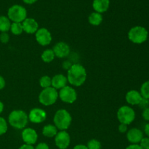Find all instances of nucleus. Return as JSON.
Instances as JSON below:
<instances>
[{
  "mask_svg": "<svg viewBox=\"0 0 149 149\" xmlns=\"http://www.w3.org/2000/svg\"><path fill=\"white\" fill-rule=\"evenodd\" d=\"M67 82H68V79L63 74H57L52 79V86L53 88L56 90L62 89L67 86Z\"/></svg>",
  "mask_w": 149,
  "mask_h": 149,
  "instance_id": "nucleus-17",
  "label": "nucleus"
},
{
  "mask_svg": "<svg viewBox=\"0 0 149 149\" xmlns=\"http://www.w3.org/2000/svg\"><path fill=\"white\" fill-rule=\"evenodd\" d=\"M110 4L109 0H94L93 7L96 13H102L107 11Z\"/></svg>",
  "mask_w": 149,
  "mask_h": 149,
  "instance_id": "nucleus-18",
  "label": "nucleus"
},
{
  "mask_svg": "<svg viewBox=\"0 0 149 149\" xmlns=\"http://www.w3.org/2000/svg\"><path fill=\"white\" fill-rule=\"evenodd\" d=\"M127 138L132 144H138L143 138V133L138 128H132L127 133Z\"/></svg>",
  "mask_w": 149,
  "mask_h": 149,
  "instance_id": "nucleus-14",
  "label": "nucleus"
},
{
  "mask_svg": "<svg viewBox=\"0 0 149 149\" xmlns=\"http://www.w3.org/2000/svg\"><path fill=\"white\" fill-rule=\"evenodd\" d=\"M142 116L143 118L146 121H149V107L143 109V111L142 113Z\"/></svg>",
  "mask_w": 149,
  "mask_h": 149,
  "instance_id": "nucleus-31",
  "label": "nucleus"
},
{
  "mask_svg": "<svg viewBox=\"0 0 149 149\" xmlns=\"http://www.w3.org/2000/svg\"><path fill=\"white\" fill-rule=\"evenodd\" d=\"M59 97L63 102L67 103H73L77 98V94L76 90L73 87L65 86L61 89L59 92Z\"/></svg>",
  "mask_w": 149,
  "mask_h": 149,
  "instance_id": "nucleus-8",
  "label": "nucleus"
},
{
  "mask_svg": "<svg viewBox=\"0 0 149 149\" xmlns=\"http://www.w3.org/2000/svg\"><path fill=\"white\" fill-rule=\"evenodd\" d=\"M141 94L143 97L149 100V80L142 84L141 87Z\"/></svg>",
  "mask_w": 149,
  "mask_h": 149,
  "instance_id": "nucleus-25",
  "label": "nucleus"
},
{
  "mask_svg": "<svg viewBox=\"0 0 149 149\" xmlns=\"http://www.w3.org/2000/svg\"><path fill=\"white\" fill-rule=\"evenodd\" d=\"M5 84H6L5 80H4V79L0 75V90H2L3 88H4Z\"/></svg>",
  "mask_w": 149,
  "mask_h": 149,
  "instance_id": "nucleus-36",
  "label": "nucleus"
},
{
  "mask_svg": "<svg viewBox=\"0 0 149 149\" xmlns=\"http://www.w3.org/2000/svg\"><path fill=\"white\" fill-rule=\"evenodd\" d=\"M67 75L68 82L75 87L82 85L87 79L86 69L80 64H73L68 71Z\"/></svg>",
  "mask_w": 149,
  "mask_h": 149,
  "instance_id": "nucleus-1",
  "label": "nucleus"
},
{
  "mask_svg": "<svg viewBox=\"0 0 149 149\" xmlns=\"http://www.w3.org/2000/svg\"><path fill=\"white\" fill-rule=\"evenodd\" d=\"M138 106H139V107L141 108V109H146V108H148L149 107V100L148 99L143 97L142 100H141L140 103L138 104Z\"/></svg>",
  "mask_w": 149,
  "mask_h": 149,
  "instance_id": "nucleus-28",
  "label": "nucleus"
},
{
  "mask_svg": "<svg viewBox=\"0 0 149 149\" xmlns=\"http://www.w3.org/2000/svg\"><path fill=\"white\" fill-rule=\"evenodd\" d=\"M23 1H24L25 3H26V4H33L34 2H36L37 0H23Z\"/></svg>",
  "mask_w": 149,
  "mask_h": 149,
  "instance_id": "nucleus-40",
  "label": "nucleus"
},
{
  "mask_svg": "<svg viewBox=\"0 0 149 149\" xmlns=\"http://www.w3.org/2000/svg\"><path fill=\"white\" fill-rule=\"evenodd\" d=\"M57 133H58V130H57V127L55 125H46V126L44 127L43 130H42V134L45 137H47V138L55 137L57 135Z\"/></svg>",
  "mask_w": 149,
  "mask_h": 149,
  "instance_id": "nucleus-19",
  "label": "nucleus"
},
{
  "mask_svg": "<svg viewBox=\"0 0 149 149\" xmlns=\"http://www.w3.org/2000/svg\"><path fill=\"white\" fill-rule=\"evenodd\" d=\"M8 18L13 23H21L26 19L27 12L22 6L15 4L12 6L8 10Z\"/></svg>",
  "mask_w": 149,
  "mask_h": 149,
  "instance_id": "nucleus-6",
  "label": "nucleus"
},
{
  "mask_svg": "<svg viewBox=\"0 0 149 149\" xmlns=\"http://www.w3.org/2000/svg\"><path fill=\"white\" fill-rule=\"evenodd\" d=\"M126 149H143L142 147L141 146L138 144H132V145H130L129 146H127Z\"/></svg>",
  "mask_w": 149,
  "mask_h": 149,
  "instance_id": "nucleus-35",
  "label": "nucleus"
},
{
  "mask_svg": "<svg viewBox=\"0 0 149 149\" xmlns=\"http://www.w3.org/2000/svg\"><path fill=\"white\" fill-rule=\"evenodd\" d=\"M62 65H63V68L64 69L68 70H68L71 68V67L72 66V64H71V63L70 62V61H64Z\"/></svg>",
  "mask_w": 149,
  "mask_h": 149,
  "instance_id": "nucleus-34",
  "label": "nucleus"
},
{
  "mask_svg": "<svg viewBox=\"0 0 149 149\" xmlns=\"http://www.w3.org/2000/svg\"><path fill=\"white\" fill-rule=\"evenodd\" d=\"M142 98L143 97L141 93H139L137 90H130L126 95L127 102L129 104L132 105V106L139 104Z\"/></svg>",
  "mask_w": 149,
  "mask_h": 149,
  "instance_id": "nucleus-16",
  "label": "nucleus"
},
{
  "mask_svg": "<svg viewBox=\"0 0 149 149\" xmlns=\"http://www.w3.org/2000/svg\"><path fill=\"white\" fill-rule=\"evenodd\" d=\"M58 93L56 89L52 87H47L42 90L39 96V100L42 105L45 106L53 105L57 101Z\"/></svg>",
  "mask_w": 149,
  "mask_h": 149,
  "instance_id": "nucleus-5",
  "label": "nucleus"
},
{
  "mask_svg": "<svg viewBox=\"0 0 149 149\" xmlns=\"http://www.w3.org/2000/svg\"><path fill=\"white\" fill-rule=\"evenodd\" d=\"M23 29L27 33H33L37 31L39 29L38 23L33 18H26L22 23Z\"/></svg>",
  "mask_w": 149,
  "mask_h": 149,
  "instance_id": "nucleus-15",
  "label": "nucleus"
},
{
  "mask_svg": "<svg viewBox=\"0 0 149 149\" xmlns=\"http://www.w3.org/2000/svg\"><path fill=\"white\" fill-rule=\"evenodd\" d=\"M71 138L66 131L61 130L55 136V143L56 146L60 149H66L69 146Z\"/></svg>",
  "mask_w": 149,
  "mask_h": 149,
  "instance_id": "nucleus-9",
  "label": "nucleus"
},
{
  "mask_svg": "<svg viewBox=\"0 0 149 149\" xmlns=\"http://www.w3.org/2000/svg\"><path fill=\"white\" fill-rule=\"evenodd\" d=\"M3 109H4V104L0 101V114H1V112L3 111Z\"/></svg>",
  "mask_w": 149,
  "mask_h": 149,
  "instance_id": "nucleus-41",
  "label": "nucleus"
},
{
  "mask_svg": "<svg viewBox=\"0 0 149 149\" xmlns=\"http://www.w3.org/2000/svg\"><path fill=\"white\" fill-rule=\"evenodd\" d=\"M148 32L146 29L143 26H135L130 30L128 38L135 44H142L148 39Z\"/></svg>",
  "mask_w": 149,
  "mask_h": 149,
  "instance_id": "nucleus-4",
  "label": "nucleus"
},
{
  "mask_svg": "<svg viewBox=\"0 0 149 149\" xmlns=\"http://www.w3.org/2000/svg\"><path fill=\"white\" fill-rule=\"evenodd\" d=\"M7 131V124L4 118L0 116V135H4Z\"/></svg>",
  "mask_w": 149,
  "mask_h": 149,
  "instance_id": "nucleus-27",
  "label": "nucleus"
},
{
  "mask_svg": "<svg viewBox=\"0 0 149 149\" xmlns=\"http://www.w3.org/2000/svg\"><path fill=\"white\" fill-rule=\"evenodd\" d=\"M9 39H10V36L7 32H2L0 34V41L2 43H7L9 42Z\"/></svg>",
  "mask_w": 149,
  "mask_h": 149,
  "instance_id": "nucleus-30",
  "label": "nucleus"
},
{
  "mask_svg": "<svg viewBox=\"0 0 149 149\" xmlns=\"http://www.w3.org/2000/svg\"><path fill=\"white\" fill-rule=\"evenodd\" d=\"M39 84L42 88H47L52 85V79L48 76H44L39 80Z\"/></svg>",
  "mask_w": 149,
  "mask_h": 149,
  "instance_id": "nucleus-24",
  "label": "nucleus"
},
{
  "mask_svg": "<svg viewBox=\"0 0 149 149\" xmlns=\"http://www.w3.org/2000/svg\"><path fill=\"white\" fill-rule=\"evenodd\" d=\"M87 147L88 149H101V143L97 140L92 139L87 143Z\"/></svg>",
  "mask_w": 149,
  "mask_h": 149,
  "instance_id": "nucleus-26",
  "label": "nucleus"
},
{
  "mask_svg": "<svg viewBox=\"0 0 149 149\" xmlns=\"http://www.w3.org/2000/svg\"><path fill=\"white\" fill-rule=\"evenodd\" d=\"M47 118V113L43 109L35 108L31 110L29 115V119L35 124H39L45 122Z\"/></svg>",
  "mask_w": 149,
  "mask_h": 149,
  "instance_id": "nucleus-11",
  "label": "nucleus"
},
{
  "mask_svg": "<svg viewBox=\"0 0 149 149\" xmlns=\"http://www.w3.org/2000/svg\"><path fill=\"white\" fill-rule=\"evenodd\" d=\"M74 149H88L87 148V146L82 145V144H79V145H77L75 147H74Z\"/></svg>",
  "mask_w": 149,
  "mask_h": 149,
  "instance_id": "nucleus-38",
  "label": "nucleus"
},
{
  "mask_svg": "<svg viewBox=\"0 0 149 149\" xmlns=\"http://www.w3.org/2000/svg\"><path fill=\"white\" fill-rule=\"evenodd\" d=\"M54 123L57 129L65 130L71 124L72 118L71 114L65 109H60L54 116Z\"/></svg>",
  "mask_w": 149,
  "mask_h": 149,
  "instance_id": "nucleus-3",
  "label": "nucleus"
},
{
  "mask_svg": "<svg viewBox=\"0 0 149 149\" xmlns=\"http://www.w3.org/2000/svg\"><path fill=\"white\" fill-rule=\"evenodd\" d=\"M117 118L121 124L130 125L135 119V112L130 106H122L118 110Z\"/></svg>",
  "mask_w": 149,
  "mask_h": 149,
  "instance_id": "nucleus-7",
  "label": "nucleus"
},
{
  "mask_svg": "<svg viewBox=\"0 0 149 149\" xmlns=\"http://www.w3.org/2000/svg\"><path fill=\"white\" fill-rule=\"evenodd\" d=\"M144 131H145V133L146 134L148 138H149V123L146 125L145 128H144Z\"/></svg>",
  "mask_w": 149,
  "mask_h": 149,
  "instance_id": "nucleus-39",
  "label": "nucleus"
},
{
  "mask_svg": "<svg viewBox=\"0 0 149 149\" xmlns=\"http://www.w3.org/2000/svg\"><path fill=\"white\" fill-rule=\"evenodd\" d=\"M148 149H149V148H148Z\"/></svg>",
  "mask_w": 149,
  "mask_h": 149,
  "instance_id": "nucleus-42",
  "label": "nucleus"
},
{
  "mask_svg": "<svg viewBox=\"0 0 149 149\" xmlns=\"http://www.w3.org/2000/svg\"><path fill=\"white\" fill-rule=\"evenodd\" d=\"M55 53L53 50L50 49H47L43 52L42 54V59L45 63H50L55 58Z\"/></svg>",
  "mask_w": 149,
  "mask_h": 149,
  "instance_id": "nucleus-22",
  "label": "nucleus"
},
{
  "mask_svg": "<svg viewBox=\"0 0 149 149\" xmlns=\"http://www.w3.org/2000/svg\"><path fill=\"white\" fill-rule=\"evenodd\" d=\"M35 149H49V148L47 144L45 143H40L36 146Z\"/></svg>",
  "mask_w": 149,
  "mask_h": 149,
  "instance_id": "nucleus-33",
  "label": "nucleus"
},
{
  "mask_svg": "<svg viewBox=\"0 0 149 149\" xmlns=\"http://www.w3.org/2000/svg\"><path fill=\"white\" fill-rule=\"evenodd\" d=\"M22 139L26 144L33 145L37 141V133L34 130L31 128H26L22 132Z\"/></svg>",
  "mask_w": 149,
  "mask_h": 149,
  "instance_id": "nucleus-12",
  "label": "nucleus"
},
{
  "mask_svg": "<svg viewBox=\"0 0 149 149\" xmlns=\"http://www.w3.org/2000/svg\"><path fill=\"white\" fill-rule=\"evenodd\" d=\"M9 123L15 129H23L28 124L29 116L22 110H14L9 115Z\"/></svg>",
  "mask_w": 149,
  "mask_h": 149,
  "instance_id": "nucleus-2",
  "label": "nucleus"
},
{
  "mask_svg": "<svg viewBox=\"0 0 149 149\" xmlns=\"http://www.w3.org/2000/svg\"><path fill=\"white\" fill-rule=\"evenodd\" d=\"M19 149H35L32 145H28V144H23L19 148Z\"/></svg>",
  "mask_w": 149,
  "mask_h": 149,
  "instance_id": "nucleus-37",
  "label": "nucleus"
},
{
  "mask_svg": "<svg viewBox=\"0 0 149 149\" xmlns=\"http://www.w3.org/2000/svg\"><path fill=\"white\" fill-rule=\"evenodd\" d=\"M127 130V125L125 124H120L119 126V131L121 133H125Z\"/></svg>",
  "mask_w": 149,
  "mask_h": 149,
  "instance_id": "nucleus-32",
  "label": "nucleus"
},
{
  "mask_svg": "<svg viewBox=\"0 0 149 149\" xmlns=\"http://www.w3.org/2000/svg\"><path fill=\"white\" fill-rule=\"evenodd\" d=\"M53 52L55 56L59 58H65L70 53V47L65 42H58L54 46Z\"/></svg>",
  "mask_w": 149,
  "mask_h": 149,
  "instance_id": "nucleus-13",
  "label": "nucleus"
},
{
  "mask_svg": "<svg viewBox=\"0 0 149 149\" xmlns=\"http://www.w3.org/2000/svg\"><path fill=\"white\" fill-rule=\"evenodd\" d=\"M11 32L15 35H20L23 31L22 23H13L10 26Z\"/></svg>",
  "mask_w": 149,
  "mask_h": 149,
  "instance_id": "nucleus-23",
  "label": "nucleus"
},
{
  "mask_svg": "<svg viewBox=\"0 0 149 149\" xmlns=\"http://www.w3.org/2000/svg\"><path fill=\"white\" fill-rule=\"evenodd\" d=\"M103 21L101 14L98 13H93L89 16V22L93 26H98Z\"/></svg>",
  "mask_w": 149,
  "mask_h": 149,
  "instance_id": "nucleus-21",
  "label": "nucleus"
},
{
  "mask_svg": "<svg viewBox=\"0 0 149 149\" xmlns=\"http://www.w3.org/2000/svg\"><path fill=\"white\" fill-rule=\"evenodd\" d=\"M10 20L5 16H0V31L7 32L10 30Z\"/></svg>",
  "mask_w": 149,
  "mask_h": 149,
  "instance_id": "nucleus-20",
  "label": "nucleus"
},
{
  "mask_svg": "<svg viewBox=\"0 0 149 149\" xmlns=\"http://www.w3.org/2000/svg\"><path fill=\"white\" fill-rule=\"evenodd\" d=\"M140 146L143 149L149 148V138H143L140 142Z\"/></svg>",
  "mask_w": 149,
  "mask_h": 149,
  "instance_id": "nucleus-29",
  "label": "nucleus"
},
{
  "mask_svg": "<svg viewBox=\"0 0 149 149\" xmlns=\"http://www.w3.org/2000/svg\"><path fill=\"white\" fill-rule=\"evenodd\" d=\"M36 39L42 46H46L50 44L52 36L49 31L45 28H41L36 32Z\"/></svg>",
  "mask_w": 149,
  "mask_h": 149,
  "instance_id": "nucleus-10",
  "label": "nucleus"
}]
</instances>
